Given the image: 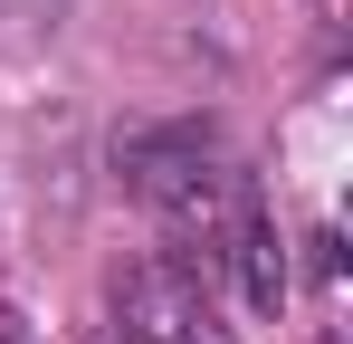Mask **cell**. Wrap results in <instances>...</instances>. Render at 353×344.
<instances>
[{
    "label": "cell",
    "mask_w": 353,
    "mask_h": 344,
    "mask_svg": "<svg viewBox=\"0 0 353 344\" xmlns=\"http://www.w3.org/2000/svg\"><path fill=\"white\" fill-rule=\"evenodd\" d=\"M58 10H67V0H0L10 29H58Z\"/></svg>",
    "instance_id": "obj_4"
},
{
    "label": "cell",
    "mask_w": 353,
    "mask_h": 344,
    "mask_svg": "<svg viewBox=\"0 0 353 344\" xmlns=\"http://www.w3.org/2000/svg\"><path fill=\"white\" fill-rule=\"evenodd\" d=\"M115 172H124V191H134V201H143V211L181 239L172 258L220 249V239H230V220H239V201H248V172L230 163L220 124H201V115L134 124V134L115 144Z\"/></svg>",
    "instance_id": "obj_1"
},
{
    "label": "cell",
    "mask_w": 353,
    "mask_h": 344,
    "mask_svg": "<svg viewBox=\"0 0 353 344\" xmlns=\"http://www.w3.org/2000/svg\"><path fill=\"white\" fill-rule=\"evenodd\" d=\"M220 258L239 268V296H248L258 316H277V306H287V249H277V220L258 211V191L239 201V220H230V239H220Z\"/></svg>",
    "instance_id": "obj_3"
},
{
    "label": "cell",
    "mask_w": 353,
    "mask_h": 344,
    "mask_svg": "<svg viewBox=\"0 0 353 344\" xmlns=\"http://www.w3.org/2000/svg\"><path fill=\"white\" fill-rule=\"evenodd\" d=\"M115 335L124 344H230V325H220L210 278L172 249H153L115 278Z\"/></svg>",
    "instance_id": "obj_2"
},
{
    "label": "cell",
    "mask_w": 353,
    "mask_h": 344,
    "mask_svg": "<svg viewBox=\"0 0 353 344\" xmlns=\"http://www.w3.org/2000/svg\"><path fill=\"white\" fill-rule=\"evenodd\" d=\"M0 344H29V325H19V316H10V306H0Z\"/></svg>",
    "instance_id": "obj_5"
}]
</instances>
